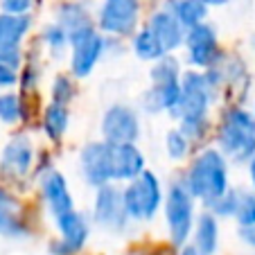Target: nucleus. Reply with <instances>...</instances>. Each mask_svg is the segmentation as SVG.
I'll list each match as a JSON object with an SVG mask.
<instances>
[{"label": "nucleus", "mask_w": 255, "mask_h": 255, "mask_svg": "<svg viewBox=\"0 0 255 255\" xmlns=\"http://www.w3.org/2000/svg\"><path fill=\"white\" fill-rule=\"evenodd\" d=\"M222 102L224 95L212 86L206 70L185 68L181 77V95L169 118L192 140L194 147H201L210 142L215 111Z\"/></svg>", "instance_id": "obj_1"}, {"label": "nucleus", "mask_w": 255, "mask_h": 255, "mask_svg": "<svg viewBox=\"0 0 255 255\" xmlns=\"http://www.w3.org/2000/svg\"><path fill=\"white\" fill-rule=\"evenodd\" d=\"M210 142L231 165L244 167L255 154V116L242 102H222L215 111Z\"/></svg>", "instance_id": "obj_2"}, {"label": "nucleus", "mask_w": 255, "mask_h": 255, "mask_svg": "<svg viewBox=\"0 0 255 255\" xmlns=\"http://www.w3.org/2000/svg\"><path fill=\"white\" fill-rule=\"evenodd\" d=\"M231 167V160L212 142H206L194 149L188 163L181 165L178 176L190 190V194L197 199L199 206L206 208L217 197H222L228 188H233Z\"/></svg>", "instance_id": "obj_3"}, {"label": "nucleus", "mask_w": 255, "mask_h": 255, "mask_svg": "<svg viewBox=\"0 0 255 255\" xmlns=\"http://www.w3.org/2000/svg\"><path fill=\"white\" fill-rule=\"evenodd\" d=\"M183 61L176 52L165 54L158 61L149 63V86L138 97V109L142 116H169L181 95V77H183Z\"/></svg>", "instance_id": "obj_4"}, {"label": "nucleus", "mask_w": 255, "mask_h": 255, "mask_svg": "<svg viewBox=\"0 0 255 255\" xmlns=\"http://www.w3.org/2000/svg\"><path fill=\"white\" fill-rule=\"evenodd\" d=\"M39 144L34 140V131L16 127L9 131L0 147V181H5L14 192L27 197L34 192V160Z\"/></svg>", "instance_id": "obj_5"}, {"label": "nucleus", "mask_w": 255, "mask_h": 255, "mask_svg": "<svg viewBox=\"0 0 255 255\" xmlns=\"http://www.w3.org/2000/svg\"><path fill=\"white\" fill-rule=\"evenodd\" d=\"M199 212L197 199L190 194L181 176H172L165 183V199L163 208H160V217H163V228L165 237H167L172 249H183L190 242V233L194 226V217Z\"/></svg>", "instance_id": "obj_6"}, {"label": "nucleus", "mask_w": 255, "mask_h": 255, "mask_svg": "<svg viewBox=\"0 0 255 255\" xmlns=\"http://www.w3.org/2000/svg\"><path fill=\"white\" fill-rule=\"evenodd\" d=\"M122 203L133 226H147L156 222L165 199V181L151 167L120 185Z\"/></svg>", "instance_id": "obj_7"}, {"label": "nucleus", "mask_w": 255, "mask_h": 255, "mask_svg": "<svg viewBox=\"0 0 255 255\" xmlns=\"http://www.w3.org/2000/svg\"><path fill=\"white\" fill-rule=\"evenodd\" d=\"M224 54H226V48L222 43V34L210 18L185 29L183 45L178 50V57L185 68L208 70L222 61Z\"/></svg>", "instance_id": "obj_8"}, {"label": "nucleus", "mask_w": 255, "mask_h": 255, "mask_svg": "<svg viewBox=\"0 0 255 255\" xmlns=\"http://www.w3.org/2000/svg\"><path fill=\"white\" fill-rule=\"evenodd\" d=\"M88 217L93 222V228L106 233V235L122 237L133 231V224H131L125 203H122L120 183H106L93 190Z\"/></svg>", "instance_id": "obj_9"}, {"label": "nucleus", "mask_w": 255, "mask_h": 255, "mask_svg": "<svg viewBox=\"0 0 255 255\" xmlns=\"http://www.w3.org/2000/svg\"><path fill=\"white\" fill-rule=\"evenodd\" d=\"M144 0H100L95 5V27L104 36L129 41L144 20Z\"/></svg>", "instance_id": "obj_10"}, {"label": "nucleus", "mask_w": 255, "mask_h": 255, "mask_svg": "<svg viewBox=\"0 0 255 255\" xmlns=\"http://www.w3.org/2000/svg\"><path fill=\"white\" fill-rule=\"evenodd\" d=\"M50 224L54 228V237H50L48 242L50 255H79L93 237L91 217L79 208L57 217Z\"/></svg>", "instance_id": "obj_11"}, {"label": "nucleus", "mask_w": 255, "mask_h": 255, "mask_svg": "<svg viewBox=\"0 0 255 255\" xmlns=\"http://www.w3.org/2000/svg\"><path fill=\"white\" fill-rule=\"evenodd\" d=\"M100 138L106 142H140L142 113L131 102H111L100 116Z\"/></svg>", "instance_id": "obj_12"}, {"label": "nucleus", "mask_w": 255, "mask_h": 255, "mask_svg": "<svg viewBox=\"0 0 255 255\" xmlns=\"http://www.w3.org/2000/svg\"><path fill=\"white\" fill-rule=\"evenodd\" d=\"M34 192H36L41 210L45 212L50 222L77 208V199L70 188V181L59 167H52L45 174H41L34 181Z\"/></svg>", "instance_id": "obj_13"}, {"label": "nucleus", "mask_w": 255, "mask_h": 255, "mask_svg": "<svg viewBox=\"0 0 255 255\" xmlns=\"http://www.w3.org/2000/svg\"><path fill=\"white\" fill-rule=\"evenodd\" d=\"M104 41L106 36L97 27L88 29L79 36H72L66 59V70L72 77H77L79 82H86L95 75V70L104 61Z\"/></svg>", "instance_id": "obj_14"}, {"label": "nucleus", "mask_w": 255, "mask_h": 255, "mask_svg": "<svg viewBox=\"0 0 255 255\" xmlns=\"http://www.w3.org/2000/svg\"><path fill=\"white\" fill-rule=\"evenodd\" d=\"M36 29V16H11L0 11V63L20 66L25 48Z\"/></svg>", "instance_id": "obj_15"}, {"label": "nucleus", "mask_w": 255, "mask_h": 255, "mask_svg": "<svg viewBox=\"0 0 255 255\" xmlns=\"http://www.w3.org/2000/svg\"><path fill=\"white\" fill-rule=\"evenodd\" d=\"M77 174L91 190L111 183V142L102 138L84 142L77 151Z\"/></svg>", "instance_id": "obj_16"}, {"label": "nucleus", "mask_w": 255, "mask_h": 255, "mask_svg": "<svg viewBox=\"0 0 255 255\" xmlns=\"http://www.w3.org/2000/svg\"><path fill=\"white\" fill-rule=\"evenodd\" d=\"M142 23L149 27V32L154 34L156 41L163 45L165 52L178 54V50H181L183 39H185V27L176 20L174 11L169 9V5L165 0H160L158 5L151 7V11L147 14V18H144Z\"/></svg>", "instance_id": "obj_17"}, {"label": "nucleus", "mask_w": 255, "mask_h": 255, "mask_svg": "<svg viewBox=\"0 0 255 255\" xmlns=\"http://www.w3.org/2000/svg\"><path fill=\"white\" fill-rule=\"evenodd\" d=\"M215 68L224 84V102H242L244 104V100L251 93V86H253V75H251L244 59L226 50L224 59Z\"/></svg>", "instance_id": "obj_18"}, {"label": "nucleus", "mask_w": 255, "mask_h": 255, "mask_svg": "<svg viewBox=\"0 0 255 255\" xmlns=\"http://www.w3.org/2000/svg\"><path fill=\"white\" fill-rule=\"evenodd\" d=\"M52 20L61 25L72 39L95 27V7L91 0H54Z\"/></svg>", "instance_id": "obj_19"}, {"label": "nucleus", "mask_w": 255, "mask_h": 255, "mask_svg": "<svg viewBox=\"0 0 255 255\" xmlns=\"http://www.w3.org/2000/svg\"><path fill=\"white\" fill-rule=\"evenodd\" d=\"M188 244L192 246L197 255H217L222 249V222L210 210L201 208L194 217V226Z\"/></svg>", "instance_id": "obj_20"}, {"label": "nucleus", "mask_w": 255, "mask_h": 255, "mask_svg": "<svg viewBox=\"0 0 255 255\" xmlns=\"http://www.w3.org/2000/svg\"><path fill=\"white\" fill-rule=\"evenodd\" d=\"M72 125V106L54 104V102H45L39 116V125L36 131H41L43 140L50 147H59L70 133Z\"/></svg>", "instance_id": "obj_21"}, {"label": "nucleus", "mask_w": 255, "mask_h": 255, "mask_svg": "<svg viewBox=\"0 0 255 255\" xmlns=\"http://www.w3.org/2000/svg\"><path fill=\"white\" fill-rule=\"evenodd\" d=\"M36 231L34 217L25 201L0 203V237L2 240H29Z\"/></svg>", "instance_id": "obj_22"}, {"label": "nucleus", "mask_w": 255, "mask_h": 255, "mask_svg": "<svg viewBox=\"0 0 255 255\" xmlns=\"http://www.w3.org/2000/svg\"><path fill=\"white\" fill-rule=\"evenodd\" d=\"M45 82V57L36 41L29 39L25 48L23 61L18 66V88L20 93H41V86Z\"/></svg>", "instance_id": "obj_23"}, {"label": "nucleus", "mask_w": 255, "mask_h": 255, "mask_svg": "<svg viewBox=\"0 0 255 255\" xmlns=\"http://www.w3.org/2000/svg\"><path fill=\"white\" fill-rule=\"evenodd\" d=\"M36 45L41 48L45 59L54 63H61L68 59V50H70V36L68 32L61 27L59 23H54L52 18L45 20L39 27V34H36Z\"/></svg>", "instance_id": "obj_24"}, {"label": "nucleus", "mask_w": 255, "mask_h": 255, "mask_svg": "<svg viewBox=\"0 0 255 255\" xmlns=\"http://www.w3.org/2000/svg\"><path fill=\"white\" fill-rule=\"evenodd\" d=\"M127 45H129V52L133 54L138 61H142V63H154V61H158L160 57H165V50H163V45L156 41V36L149 32V27L147 25H140L138 29H135L133 34H131V39L127 41Z\"/></svg>", "instance_id": "obj_25"}, {"label": "nucleus", "mask_w": 255, "mask_h": 255, "mask_svg": "<svg viewBox=\"0 0 255 255\" xmlns=\"http://www.w3.org/2000/svg\"><path fill=\"white\" fill-rule=\"evenodd\" d=\"M79 97V79L68 70H57L48 82V102L72 106Z\"/></svg>", "instance_id": "obj_26"}, {"label": "nucleus", "mask_w": 255, "mask_h": 255, "mask_svg": "<svg viewBox=\"0 0 255 255\" xmlns=\"http://www.w3.org/2000/svg\"><path fill=\"white\" fill-rule=\"evenodd\" d=\"M194 149H197V147L192 144V140L178 129L176 125L169 127V129L163 133V154L167 156L169 163L185 165L190 156L194 154Z\"/></svg>", "instance_id": "obj_27"}, {"label": "nucleus", "mask_w": 255, "mask_h": 255, "mask_svg": "<svg viewBox=\"0 0 255 255\" xmlns=\"http://www.w3.org/2000/svg\"><path fill=\"white\" fill-rule=\"evenodd\" d=\"M165 2L169 5V9L174 11L176 20L185 29L210 18V9H208V5L203 0H165Z\"/></svg>", "instance_id": "obj_28"}, {"label": "nucleus", "mask_w": 255, "mask_h": 255, "mask_svg": "<svg viewBox=\"0 0 255 255\" xmlns=\"http://www.w3.org/2000/svg\"><path fill=\"white\" fill-rule=\"evenodd\" d=\"M0 125L7 129L23 125V95L18 91L0 93Z\"/></svg>", "instance_id": "obj_29"}, {"label": "nucleus", "mask_w": 255, "mask_h": 255, "mask_svg": "<svg viewBox=\"0 0 255 255\" xmlns=\"http://www.w3.org/2000/svg\"><path fill=\"white\" fill-rule=\"evenodd\" d=\"M237 226L255 224V190L253 188H237V208L233 215Z\"/></svg>", "instance_id": "obj_30"}, {"label": "nucleus", "mask_w": 255, "mask_h": 255, "mask_svg": "<svg viewBox=\"0 0 255 255\" xmlns=\"http://www.w3.org/2000/svg\"><path fill=\"white\" fill-rule=\"evenodd\" d=\"M235 208H237V188L233 185V188H228L222 197H217L210 206H206V210H210L219 222H224V219H233Z\"/></svg>", "instance_id": "obj_31"}, {"label": "nucleus", "mask_w": 255, "mask_h": 255, "mask_svg": "<svg viewBox=\"0 0 255 255\" xmlns=\"http://www.w3.org/2000/svg\"><path fill=\"white\" fill-rule=\"evenodd\" d=\"M39 7H41V0H0V11L11 16L36 14Z\"/></svg>", "instance_id": "obj_32"}, {"label": "nucleus", "mask_w": 255, "mask_h": 255, "mask_svg": "<svg viewBox=\"0 0 255 255\" xmlns=\"http://www.w3.org/2000/svg\"><path fill=\"white\" fill-rule=\"evenodd\" d=\"M57 167V158H54V147H39L36 149V160H34V172H32V178L36 181V178L41 176V174H45L48 169Z\"/></svg>", "instance_id": "obj_33"}, {"label": "nucleus", "mask_w": 255, "mask_h": 255, "mask_svg": "<svg viewBox=\"0 0 255 255\" xmlns=\"http://www.w3.org/2000/svg\"><path fill=\"white\" fill-rule=\"evenodd\" d=\"M18 88V66L0 63V93Z\"/></svg>", "instance_id": "obj_34"}, {"label": "nucleus", "mask_w": 255, "mask_h": 255, "mask_svg": "<svg viewBox=\"0 0 255 255\" xmlns=\"http://www.w3.org/2000/svg\"><path fill=\"white\" fill-rule=\"evenodd\" d=\"M127 52H129V45H127L125 39L106 36V41H104V61H106V59H111V61H116V59H122Z\"/></svg>", "instance_id": "obj_35"}, {"label": "nucleus", "mask_w": 255, "mask_h": 255, "mask_svg": "<svg viewBox=\"0 0 255 255\" xmlns=\"http://www.w3.org/2000/svg\"><path fill=\"white\" fill-rule=\"evenodd\" d=\"M237 237L244 246H249L251 251H255V224L249 226H237Z\"/></svg>", "instance_id": "obj_36"}, {"label": "nucleus", "mask_w": 255, "mask_h": 255, "mask_svg": "<svg viewBox=\"0 0 255 255\" xmlns=\"http://www.w3.org/2000/svg\"><path fill=\"white\" fill-rule=\"evenodd\" d=\"M18 201H25V197L14 192L5 181H0V203H18Z\"/></svg>", "instance_id": "obj_37"}, {"label": "nucleus", "mask_w": 255, "mask_h": 255, "mask_svg": "<svg viewBox=\"0 0 255 255\" xmlns=\"http://www.w3.org/2000/svg\"><path fill=\"white\" fill-rule=\"evenodd\" d=\"M244 167H246V178H249V188L255 190V154L246 160Z\"/></svg>", "instance_id": "obj_38"}, {"label": "nucleus", "mask_w": 255, "mask_h": 255, "mask_svg": "<svg viewBox=\"0 0 255 255\" xmlns=\"http://www.w3.org/2000/svg\"><path fill=\"white\" fill-rule=\"evenodd\" d=\"M203 2H206L208 9L212 11V9H226V7H231L235 0H203Z\"/></svg>", "instance_id": "obj_39"}, {"label": "nucleus", "mask_w": 255, "mask_h": 255, "mask_svg": "<svg viewBox=\"0 0 255 255\" xmlns=\"http://www.w3.org/2000/svg\"><path fill=\"white\" fill-rule=\"evenodd\" d=\"M127 255H160L158 251H151V249H140V251H131Z\"/></svg>", "instance_id": "obj_40"}, {"label": "nucleus", "mask_w": 255, "mask_h": 255, "mask_svg": "<svg viewBox=\"0 0 255 255\" xmlns=\"http://www.w3.org/2000/svg\"><path fill=\"white\" fill-rule=\"evenodd\" d=\"M176 255H197V253L192 251V246H190V244H185L183 249H178V251H176Z\"/></svg>", "instance_id": "obj_41"}, {"label": "nucleus", "mask_w": 255, "mask_h": 255, "mask_svg": "<svg viewBox=\"0 0 255 255\" xmlns=\"http://www.w3.org/2000/svg\"><path fill=\"white\" fill-rule=\"evenodd\" d=\"M251 111H253V116H255V97H253V106H251Z\"/></svg>", "instance_id": "obj_42"}, {"label": "nucleus", "mask_w": 255, "mask_h": 255, "mask_svg": "<svg viewBox=\"0 0 255 255\" xmlns=\"http://www.w3.org/2000/svg\"><path fill=\"white\" fill-rule=\"evenodd\" d=\"M158 2H160V0H156V2H154V5H158Z\"/></svg>", "instance_id": "obj_43"}, {"label": "nucleus", "mask_w": 255, "mask_h": 255, "mask_svg": "<svg viewBox=\"0 0 255 255\" xmlns=\"http://www.w3.org/2000/svg\"><path fill=\"white\" fill-rule=\"evenodd\" d=\"M251 255H255V251H253V253H251Z\"/></svg>", "instance_id": "obj_44"}]
</instances>
